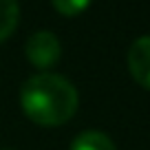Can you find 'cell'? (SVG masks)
Returning a JSON list of instances; mask_svg holds the SVG:
<instances>
[{"label":"cell","instance_id":"6","mask_svg":"<svg viewBox=\"0 0 150 150\" xmlns=\"http://www.w3.org/2000/svg\"><path fill=\"white\" fill-rule=\"evenodd\" d=\"M53 7H55V11H60L66 18H75L77 13L88 9V2H86V0H55Z\"/></svg>","mask_w":150,"mask_h":150},{"label":"cell","instance_id":"3","mask_svg":"<svg viewBox=\"0 0 150 150\" xmlns=\"http://www.w3.org/2000/svg\"><path fill=\"white\" fill-rule=\"evenodd\" d=\"M128 69L137 84L150 91V35L135 40L128 51Z\"/></svg>","mask_w":150,"mask_h":150},{"label":"cell","instance_id":"2","mask_svg":"<svg viewBox=\"0 0 150 150\" xmlns=\"http://www.w3.org/2000/svg\"><path fill=\"white\" fill-rule=\"evenodd\" d=\"M24 53H27V60L35 69H51L60 60L62 47H60V40L55 38V33L35 31L24 44Z\"/></svg>","mask_w":150,"mask_h":150},{"label":"cell","instance_id":"1","mask_svg":"<svg viewBox=\"0 0 150 150\" xmlns=\"http://www.w3.org/2000/svg\"><path fill=\"white\" fill-rule=\"evenodd\" d=\"M77 102L75 86L57 73H38L20 88L22 112L38 126H62L75 115Z\"/></svg>","mask_w":150,"mask_h":150},{"label":"cell","instance_id":"4","mask_svg":"<svg viewBox=\"0 0 150 150\" xmlns=\"http://www.w3.org/2000/svg\"><path fill=\"white\" fill-rule=\"evenodd\" d=\"M71 150H115V144L99 130H84L71 141Z\"/></svg>","mask_w":150,"mask_h":150},{"label":"cell","instance_id":"5","mask_svg":"<svg viewBox=\"0 0 150 150\" xmlns=\"http://www.w3.org/2000/svg\"><path fill=\"white\" fill-rule=\"evenodd\" d=\"M20 7L13 0H0V42L7 40L18 27Z\"/></svg>","mask_w":150,"mask_h":150}]
</instances>
